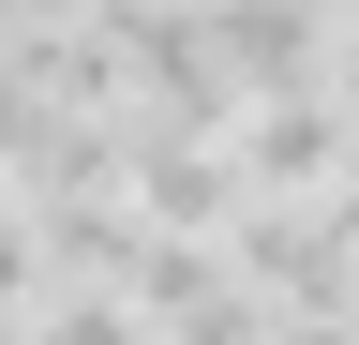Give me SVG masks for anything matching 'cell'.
<instances>
[{"label": "cell", "instance_id": "6da1fadb", "mask_svg": "<svg viewBox=\"0 0 359 345\" xmlns=\"http://www.w3.org/2000/svg\"><path fill=\"white\" fill-rule=\"evenodd\" d=\"M224 255H240V285L269 300V315H359V240L314 195H240Z\"/></svg>", "mask_w": 359, "mask_h": 345}, {"label": "cell", "instance_id": "7a4b0ae2", "mask_svg": "<svg viewBox=\"0 0 359 345\" xmlns=\"http://www.w3.org/2000/svg\"><path fill=\"white\" fill-rule=\"evenodd\" d=\"M120 300L150 315V345H269V300L240 285V255H224V240H150Z\"/></svg>", "mask_w": 359, "mask_h": 345}, {"label": "cell", "instance_id": "3957f363", "mask_svg": "<svg viewBox=\"0 0 359 345\" xmlns=\"http://www.w3.org/2000/svg\"><path fill=\"white\" fill-rule=\"evenodd\" d=\"M240 181L255 195H330L344 181V150H359V105L344 91H285V105H240Z\"/></svg>", "mask_w": 359, "mask_h": 345}, {"label": "cell", "instance_id": "277c9868", "mask_svg": "<svg viewBox=\"0 0 359 345\" xmlns=\"http://www.w3.org/2000/svg\"><path fill=\"white\" fill-rule=\"evenodd\" d=\"M210 60L240 75L255 105L330 91V15H314V0H210Z\"/></svg>", "mask_w": 359, "mask_h": 345}, {"label": "cell", "instance_id": "5b68a950", "mask_svg": "<svg viewBox=\"0 0 359 345\" xmlns=\"http://www.w3.org/2000/svg\"><path fill=\"white\" fill-rule=\"evenodd\" d=\"M30 226H45V271L60 285H135V255L165 240L135 195H60V210H30Z\"/></svg>", "mask_w": 359, "mask_h": 345}, {"label": "cell", "instance_id": "8992f818", "mask_svg": "<svg viewBox=\"0 0 359 345\" xmlns=\"http://www.w3.org/2000/svg\"><path fill=\"white\" fill-rule=\"evenodd\" d=\"M30 330H45V345H150V315H135L120 285H45Z\"/></svg>", "mask_w": 359, "mask_h": 345}, {"label": "cell", "instance_id": "52a82bcc", "mask_svg": "<svg viewBox=\"0 0 359 345\" xmlns=\"http://www.w3.org/2000/svg\"><path fill=\"white\" fill-rule=\"evenodd\" d=\"M45 285H60V271H45V226H30L15 195H0V300H15V315H30Z\"/></svg>", "mask_w": 359, "mask_h": 345}, {"label": "cell", "instance_id": "ba28073f", "mask_svg": "<svg viewBox=\"0 0 359 345\" xmlns=\"http://www.w3.org/2000/svg\"><path fill=\"white\" fill-rule=\"evenodd\" d=\"M269 345H359V315H269Z\"/></svg>", "mask_w": 359, "mask_h": 345}, {"label": "cell", "instance_id": "9c48e42d", "mask_svg": "<svg viewBox=\"0 0 359 345\" xmlns=\"http://www.w3.org/2000/svg\"><path fill=\"white\" fill-rule=\"evenodd\" d=\"M30 120H45V105L15 91V75H0V165H15V136H30Z\"/></svg>", "mask_w": 359, "mask_h": 345}, {"label": "cell", "instance_id": "30bf717a", "mask_svg": "<svg viewBox=\"0 0 359 345\" xmlns=\"http://www.w3.org/2000/svg\"><path fill=\"white\" fill-rule=\"evenodd\" d=\"M45 15H90V0H0V30H45Z\"/></svg>", "mask_w": 359, "mask_h": 345}, {"label": "cell", "instance_id": "8fae6325", "mask_svg": "<svg viewBox=\"0 0 359 345\" xmlns=\"http://www.w3.org/2000/svg\"><path fill=\"white\" fill-rule=\"evenodd\" d=\"M330 91H344V105H359V30H330Z\"/></svg>", "mask_w": 359, "mask_h": 345}]
</instances>
